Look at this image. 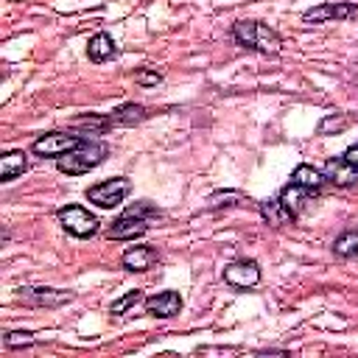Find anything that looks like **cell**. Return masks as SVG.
Here are the masks:
<instances>
[{
	"label": "cell",
	"instance_id": "4",
	"mask_svg": "<svg viewBox=\"0 0 358 358\" xmlns=\"http://www.w3.org/2000/svg\"><path fill=\"white\" fill-rule=\"evenodd\" d=\"M84 140H87V137L78 134V131H48V134H42V137H36V140L31 143V151H34L36 157H42V159H48V157L59 159V157H64L67 151H73L76 145H81Z\"/></svg>",
	"mask_w": 358,
	"mask_h": 358
},
{
	"label": "cell",
	"instance_id": "16",
	"mask_svg": "<svg viewBox=\"0 0 358 358\" xmlns=\"http://www.w3.org/2000/svg\"><path fill=\"white\" fill-rule=\"evenodd\" d=\"M115 53H117V45H115V39H112L106 31H98V34L90 36V42H87V56H90V62L101 64V62H109Z\"/></svg>",
	"mask_w": 358,
	"mask_h": 358
},
{
	"label": "cell",
	"instance_id": "9",
	"mask_svg": "<svg viewBox=\"0 0 358 358\" xmlns=\"http://www.w3.org/2000/svg\"><path fill=\"white\" fill-rule=\"evenodd\" d=\"M260 263L252 260V257H241V260H232L227 268H224V282L229 288H255L260 282Z\"/></svg>",
	"mask_w": 358,
	"mask_h": 358
},
{
	"label": "cell",
	"instance_id": "3",
	"mask_svg": "<svg viewBox=\"0 0 358 358\" xmlns=\"http://www.w3.org/2000/svg\"><path fill=\"white\" fill-rule=\"evenodd\" d=\"M109 154V145L106 143H98V140H84L81 145H76L73 151H67L64 157L56 159V168L67 176H81V173H90L92 168H98Z\"/></svg>",
	"mask_w": 358,
	"mask_h": 358
},
{
	"label": "cell",
	"instance_id": "15",
	"mask_svg": "<svg viewBox=\"0 0 358 358\" xmlns=\"http://www.w3.org/2000/svg\"><path fill=\"white\" fill-rule=\"evenodd\" d=\"M257 210H260V215H263V221L268 227H285V224H294L296 221V215L277 196L274 199H266V201H257Z\"/></svg>",
	"mask_w": 358,
	"mask_h": 358
},
{
	"label": "cell",
	"instance_id": "12",
	"mask_svg": "<svg viewBox=\"0 0 358 358\" xmlns=\"http://www.w3.org/2000/svg\"><path fill=\"white\" fill-rule=\"evenodd\" d=\"M182 310V296L179 291H159L145 299V313L154 319H171Z\"/></svg>",
	"mask_w": 358,
	"mask_h": 358
},
{
	"label": "cell",
	"instance_id": "2",
	"mask_svg": "<svg viewBox=\"0 0 358 358\" xmlns=\"http://www.w3.org/2000/svg\"><path fill=\"white\" fill-rule=\"evenodd\" d=\"M229 34H232V39H235L241 48H246V50H252V53L274 56V53H280V48H282L280 34H277L274 28H268L266 22H257V20H235Z\"/></svg>",
	"mask_w": 358,
	"mask_h": 358
},
{
	"label": "cell",
	"instance_id": "13",
	"mask_svg": "<svg viewBox=\"0 0 358 358\" xmlns=\"http://www.w3.org/2000/svg\"><path fill=\"white\" fill-rule=\"evenodd\" d=\"M277 199H280V201H282V204H285V207L299 218V215L305 213V207L316 199V193H313V190H308V187H302V185H296V182H288V185L277 193Z\"/></svg>",
	"mask_w": 358,
	"mask_h": 358
},
{
	"label": "cell",
	"instance_id": "26",
	"mask_svg": "<svg viewBox=\"0 0 358 358\" xmlns=\"http://www.w3.org/2000/svg\"><path fill=\"white\" fill-rule=\"evenodd\" d=\"M341 157H344L350 165H355V168H358V145H350V148H347Z\"/></svg>",
	"mask_w": 358,
	"mask_h": 358
},
{
	"label": "cell",
	"instance_id": "5",
	"mask_svg": "<svg viewBox=\"0 0 358 358\" xmlns=\"http://www.w3.org/2000/svg\"><path fill=\"white\" fill-rule=\"evenodd\" d=\"M56 218H59V224H62V229L67 232V235H73V238H92L95 232H98V218L90 213V210H84L81 204H67V207H59V213H56Z\"/></svg>",
	"mask_w": 358,
	"mask_h": 358
},
{
	"label": "cell",
	"instance_id": "8",
	"mask_svg": "<svg viewBox=\"0 0 358 358\" xmlns=\"http://www.w3.org/2000/svg\"><path fill=\"white\" fill-rule=\"evenodd\" d=\"M358 14V3H350V0H336V3H322V6H313L302 14V22L308 25H316V22H341V20H350Z\"/></svg>",
	"mask_w": 358,
	"mask_h": 358
},
{
	"label": "cell",
	"instance_id": "24",
	"mask_svg": "<svg viewBox=\"0 0 358 358\" xmlns=\"http://www.w3.org/2000/svg\"><path fill=\"white\" fill-rule=\"evenodd\" d=\"M350 126V117L344 115H327L322 123H319V134H333V131H344Z\"/></svg>",
	"mask_w": 358,
	"mask_h": 358
},
{
	"label": "cell",
	"instance_id": "11",
	"mask_svg": "<svg viewBox=\"0 0 358 358\" xmlns=\"http://www.w3.org/2000/svg\"><path fill=\"white\" fill-rule=\"evenodd\" d=\"M154 263H159L157 246H129L120 255V266L126 271H148V268H154Z\"/></svg>",
	"mask_w": 358,
	"mask_h": 358
},
{
	"label": "cell",
	"instance_id": "19",
	"mask_svg": "<svg viewBox=\"0 0 358 358\" xmlns=\"http://www.w3.org/2000/svg\"><path fill=\"white\" fill-rule=\"evenodd\" d=\"M291 182H296V185L313 190L316 196H322V187H324L327 179H324V173H322L319 168H313V165H296L294 173H291Z\"/></svg>",
	"mask_w": 358,
	"mask_h": 358
},
{
	"label": "cell",
	"instance_id": "18",
	"mask_svg": "<svg viewBox=\"0 0 358 358\" xmlns=\"http://www.w3.org/2000/svg\"><path fill=\"white\" fill-rule=\"evenodd\" d=\"M148 115L151 112L143 103H123L109 112V120H112V126H134V123H143Z\"/></svg>",
	"mask_w": 358,
	"mask_h": 358
},
{
	"label": "cell",
	"instance_id": "20",
	"mask_svg": "<svg viewBox=\"0 0 358 358\" xmlns=\"http://www.w3.org/2000/svg\"><path fill=\"white\" fill-rule=\"evenodd\" d=\"M70 129H76L78 134L87 137V134H101V131L112 129V120H109V115H78L70 120Z\"/></svg>",
	"mask_w": 358,
	"mask_h": 358
},
{
	"label": "cell",
	"instance_id": "22",
	"mask_svg": "<svg viewBox=\"0 0 358 358\" xmlns=\"http://www.w3.org/2000/svg\"><path fill=\"white\" fill-rule=\"evenodd\" d=\"M137 302H145V296H143V291H137V288H134V291L123 294L120 299H115V302L109 305V313H112V316H123V313H126L129 308H134Z\"/></svg>",
	"mask_w": 358,
	"mask_h": 358
},
{
	"label": "cell",
	"instance_id": "1",
	"mask_svg": "<svg viewBox=\"0 0 358 358\" xmlns=\"http://www.w3.org/2000/svg\"><path fill=\"white\" fill-rule=\"evenodd\" d=\"M159 218H162V210H157L151 201H134L109 224L106 235H109V241H134V238L145 235L151 229V224Z\"/></svg>",
	"mask_w": 358,
	"mask_h": 358
},
{
	"label": "cell",
	"instance_id": "21",
	"mask_svg": "<svg viewBox=\"0 0 358 358\" xmlns=\"http://www.w3.org/2000/svg\"><path fill=\"white\" fill-rule=\"evenodd\" d=\"M333 255L341 260H352L358 257V229H344L336 235L333 241Z\"/></svg>",
	"mask_w": 358,
	"mask_h": 358
},
{
	"label": "cell",
	"instance_id": "25",
	"mask_svg": "<svg viewBox=\"0 0 358 358\" xmlns=\"http://www.w3.org/2000/svg\"><path fill=\"white\" fill-rule=\"evenodd\" d=\"M159 81H162V73H157V70L143 67V70L134 73V84H140V87H157Z\"/></svg>",
	"mask_w": 358,
	"mask_h": 358
},
{
	"label": "cell",
	"instance_id": "7",
	"mask_svg": "<svg viewBox=\"0 0 358 358\" xmlns=\"http://www.w3.org/2000/svg\"><path fill=\"white\" fill-rule=\"evenodd\" d=\"M17 299L22 305H31V308H62L67 302H73V291H62V288H34V285H25V288H17Z\"/></svg>",
	"mask_w": 358,
	"mask_h": 358
},
{
	"label": "cell",
	"instance_id": "17",
	"mask_svg": "<svg viewBox=\"0 0 358 358\" xmlns=\"http://www.w3.org/2000/svg\"><path fill=\"white\" fill-rule=\"evenodd\" d=\"M28 171V154L25 151H8L0 157V182H11Z\"/></svg>",
	"mask_w": 358,
	"mask_h": 358
},
{
	"label": "cell",
	"instance_id": "10",
	"mask_svg": "<svg viewBox=\"0 0 358 358\" xmlns=\"http://www.w3.org/2000/svg\"><path fill=\"white\" fill-rule=\"evenodd\" d=\"M322 173H324V179H327L333 187H341V190L358 185V168L350 165L344 157H333V159H327L324 168H322Z\"/></svg>",
	"mask_w": 358,
	"mask_h": 358
},
{
	"label": "cell",
	"instance_id": "23",
	"mask_svg": "<svg viewBox=\"0 0 358 358\" xmlns=\"http://www.w3.org/2000/svg\"><path fill=\"white\" fill-rule=\"evenodd\" d=\"M36 338H34V333L31 330H8L6 336H3V344L8 347V350H17V347H31Z\"/></svg>",
	"mask_w": 358,
	"mask_h": 358
},
{
	"label": "cell",
	"instance_id": "14",
	"mask_svg": "<svg viewBox=\"0 0 358 358\" xmlns=\"http://www.w3.org/2000/svg\"><path fill=\"white\" fill-rule=\"evenodd\" d=\"M255 201L246 196V193H241V190H215V193H210L207 196V210L210 213H218V210H232V207H252ZM257 207V204H255Z\"/></svg>",
	"mask_w": 358,
	"mask_h": 358
},
{
	"label": "cell",
	"instance_id": "6",
	"mask_svg": "<svg viewBox=\"0 0 358 358\" xmlns=\"http://www.w3.org/2000/svg\"><path fill=\"white\" fill-rule=\"evenodd\" d=\"M131 193V182L126 176H115V179H106V182H98L87 190V201H92L95 207L101 210H112L117 207L126 196Z\"/></svg>",
	"mask_w": 358,
	"mask_h": 358
}]
</instances>
